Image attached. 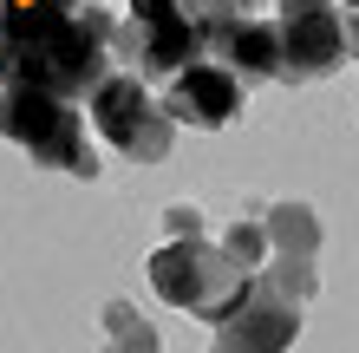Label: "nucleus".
<instances>
[{"label": "nucleus", "mask_w": 359, "mask_h": 353, "mask_svg": "<svg viewBox=\"0 0 359 353\" xmlns=\"http://www.w3.org/2000/svg\"><path fill=\"white\" fill-rule=\"evenodd\" d=\"M118 27L104 0H20L0 20V86L27 79L59 98H92V86L118 66Z\"/></svg>", "instance_id": "nucleus-1"}, {"label": "nucleus", "mask_w": 359, "mask_h": 353, "mask_svg": "<svg viewBox=\"0 0 359 353\" xmlns=\"http://www.w3.org/2000/svg\"><path fill=\"white\" fill-rule=\"evenodd\" d=\"M104 327H111V340L118 347H131V353H157V327H144V314L131 301H104Z\"/></svg>", "instance_id": "nucleus-13"}, {"label": "nucleus", "mask_w": 359, "mask_h": 353, "mask_svg": "<svg viewBox=\"0 0 359 353\" xmlns=\"http://www.w3.org/2000/svg\"><path fill=\"white\" fill-rule=\"evenodd\" d=\"M144 275H151V288H157L170 307L203 314L209 327L229 321V314L248 301V288H255V275H248V268L229 255L216 236H170L163 248H151Z\"/></svg>", "instance_id": "nucleus-3"}, {"label": "nucleus", "mask_w": 359, "mask_h": 353, "mask_svg": "<svg viewBox=\"0 0 359 353\" xmlns=\"http://www.w3.org/2000/svg\"><path fill=\"white\" fill-rule=\"evenodd\" d=\"M274 20H281V53H287L281 79H333L353 59L340 0H274Z\"/></svg>", "instance_id": "nucleus-6"}, {"label": "nucleus", "mask_w": 359, "mask_h": 353, "mask_svg": "<svg viewBox=\"0 0 359 353\" xmlns=\"http://www.w3.org/2000/svg\"><path fill=\"white\" fill-rule=\"evenodd\" d=\"M294 334H301V307L268 295V288H248V301L236 314L216 321V347H229V353H242V347L274 353V347H294Z\"/></svg>", "instance_id": "nucleus-9"}, {"label": "nucleus", "mask_w": 359, "mask_h": 353, "mask_svg": "<svg viewBox=\"0 0 359 353\" xmlns=\"http://www.w3.org/2000/svg\"><path fill=\"white\" fill-rule=\"evenodd\" d=\"M163 229L170 236H216V216H209L203 203H170V210H163Z\"/></svg>", "instance_id": "nucleus-14"}, {"label": "nucleus", "mask_w": 359, "mask_h": 353, "mask_svg": "<svg viewBox=\"0 0 359 353\" xmlns=\"http://www.w3.org/2000/svg\"><path fill=\"white\" fill-rule=\"evenodd\" d=\"M255 288H268V295H281V301H294V307H307L313 295H320V268H313V255H274L255 268Z\"/></svg>", "instance_id": "nucleus-11"}, {"label": "nucleus", "mask_w": 359, "mask_h": 353, "mask_svg": "<svg viewBox=\"0 0 359 353\" xmlns=\"http://www.w3.org/2000/svg\"><path fill=\"white\" fill-rule=\"evenodd\" d=\"M209 53L222 66H236L242 79H281L287 72V53H281V20L248 7V13H222L209 20Z\"/></svg>", "instance_id": "nucleus-8"}, {"label": "nucleus", "mask_w": 359, "mask_h": 353, "mask_svg": "<svg viewBox=\"0 0 359 353\" xmlns=\"http://www.w3.org/2000/svg\"><path fill=\"white\" fill-rule=\"evenodd\" d=\"M216 242H222L229 255H236V262L248 268V275H255V268L274 255V242H268V222H262V203H242V210L229 216V222H216Z\"/></svg>", "instance_id": "nucleus-12"}, {"label": "nucleus", "mask_w": 359, "mask_h": 353, "mask_svg": "<svg viewBox=\"0 0 359 353\" xmlns=\"http://www.w3.org/2000/svg\"><path fill=\"white\" fill-rule=\"evenodd\" d=\"M340 7H359V0H340Z\"/></svg>", "instance_id": "nucleus-17"}, {"label": "nucleus", "mask_w": 359, "mask_h": 353, "mask_svg": "<svg viewBox=\"0 0 359 353\" xmlns=\"http://www.w3.org/2000/svg\"><path fill=\"white\" fill-rule=\"evenodd\" d=\"M262 222H268V242L281 255H313L320 248V210L313 203H262Z\"/></svg>", "instance_id": "nucleus-10"}, {"label": "nucleus", "mask_w": 359, "mask_h": 353, "mask_svg": "<svg viewBox=\"0 0 359 353\" xmlns=\"http://www.w3.org/2000/svg\"><path fill=\"white\" fill-rule=\"evenodd\" d=\"M86 118H92L98 144H111V151L131 157V164H163L170 144H177V118H170V105H163L157 79H144L131 66H111L92 86Z\"/></svg>", "instance_id": "nucleus-4"}, {"label": "nucleus", "mask_w": 359, "mask_h": 353, "mask_svg": "<svg viewBox=\"0 0 359 353\" xmlns=\"http://www.w3.org/2000/svg\"><path fill=\"white\" fill-rule=\"evenodd\" d=\"M242 92L248 79L236 66H222L216 53L189 59V66H177L170 79H163V105H170L177 124H196V131H222V124L242 118Z\"/></svg>", "instance_id": "nucleus-7"}, {"label": "nucleus", "mask_w": 359, "mask_h": 353, "mask_svg": "<svg viewBox=\"0 0 359 353\" xmlns=\"http://www.w3.org/2000/svg\"><path fill=\"white\" fill-rule=\"evenodd\" d=\"M248 7H262V0H203V13H209V20H222V13H248Z\"/></svg>", "instance_id": "nucleus-15"}, {"label": "nucleus", "mask_w": 359, "mask_h": 353, "mask_svg": "<svg viewBox=\"0 0 359 353\" xmlns=\"http://www.w3.org/2000/svg\"><path fill=\"white\" fill-rule=\"evenodd\" d=\"M111 53H118V66H131L144 79H170L177 66L209 53L203 0H124V27Z\"/></svg>", "instance_id": "nucleus-5"}, {"label": "nucleus", "mask_w": 359, "mask_h": 353, "mask_svg": "<svg viewBox=\"0 0 359 353\" xmlns=\"http://www.w3.org/2000/svg\"><path fill=\"white\" fill-rule=\"evenodd\" d=\"M0 138H13L20 151L46 171H72V177H104V151H98V131L86 118V98H59L46 86H0Z\"/></svg>", "instance_id": "nucleus-2"}, {"label": "nucleus", "mask_w": 359, "mask_h": 353, "mask_svg": "<svg viewBox=\"0 0 359 353\" xmlns=\"http://www.w3.org/2000/svg\"><path fill=\"white\" fill-rule=\"evenodd\" d=\"M346 53H353V66H359V7H346Z\"/></svg>", "instance_id": "nucleus-16"}]
</instances>
